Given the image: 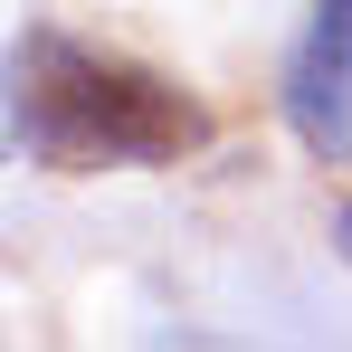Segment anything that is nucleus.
<instances>
[{"label": "nucleus", "mask_w": 352, "mask_h": 352, "mask_svg": "<svg viewBox=\"0 0 352 352\" xmlns=\"http://www.w3.org/2000/svg\"><path fill=\"white\" fill-rule=\"evenodd\" d=\"M210 133V115L143 58L86 48L38 29L19 48V143L48 172H115V162H181Z\"/></svg>", "instance_id": "nucleus-1"}, {"label": "nucleus", "mask_w": 352, "mask_h": 352, "mask_svg": "<svg viewBox=\"0 0 352 352\" xmlns=\"http://www.w3.org/2000/svg\"><path fill=\"white\" fill-rule=\"evenodd\" d=\"M286 124L314 162H352V0H314L286 58Z\"/></svg>", "instance_id": "nucleus-2"}, {"label": "nucleus", "mask_w": 352, "mask_h": 352, "mask_svg": "<svg viewBox=\"0 0 352 352\" xmlns=\"http://www.w3.org/2000/svg\"><path fill=\"white\" fill-rule=\"evenodd\" d=\"M333 238H343V257H352V210H343V219H333Z\"/></svg>", "instance_id": "nucleus-3"}]
</instances>
